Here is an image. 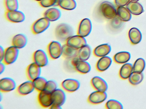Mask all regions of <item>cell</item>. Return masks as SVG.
I'll return each mask as SVG.
<instances>
[{
    "label": "cell",
    "instance_id": "8992f818",
    "mask_svg": "<svg viewBox=\"0 0 146 109\" xmlns=\"http://www.w3.org/2000/svg\"><path fill=\"white\" fill-rule=\"evenodd\" d=\"M92 28V23L90 20L88 18L83 19L79 23L77 34L83 37H86L90 34Z\"/></svg>",
    "mask_w": 146,
    "mask_h": 109
},
{
    "label": "cell",
    "instance_id": "ba28073f",
    "mask_svg": "<svg viewBox=\"0 0 146 109\" xmlns=\"http://www.w3.org/2000/svg\"><path fill=\"white\" fill-rule=\"evenodd\" d=\"M37 99L40 105L44 108L50 107L53 104L52 93L45 90L39 92Z\"/></svg>",
    "mask_w": 146,
    "mask_h": 109
},
{
    "label": "cell",
    "instance_id": "5bb4252c",
    "mask_svg": "<svg viewBox=\"0 0 146 109\" xmlns=\"http://www.w3.org/2000/svg\"><path fill=\"white\" fill-rule=\"evenodd\" d=\"M16 87V83L12 78L5 77L0 80V89L1 92L8 93L14 90Z\"/></svg>",
    "mask_w": 146,
    "mask_h": 109
},
{
    "label": "cell",
    "instance_id": "8fae6325",
    "mask_svg": "<svg viewBox=\"0 0 146 109\" xmlns=\"http://www.w3.org/2000/svg\"><path fill=\"white\" fill-rule=\"evenodd\" d=\"M41 67L35 62L29 65L26 69V75L30 81H33L40 77Z\"/></svg>",
    "mask_w": 146,
    "mask_h": 109
},
{
    "label": "cell",
    "instance_id": "cb8c5ba5",
    "mask_svg": "<svg viewBox=\"0 0 146 109\" xmlns=\"http://www.w3.org/2000/svg\"><path fill=\"white\" fill-rule=\"evenodd\" d=\"M78 49L72 47L66 43L62 46V55L65 58L77 57Z\"/></svg>",
    "mask_w": 146,
    "mask_h": 109
},
{
    "label": "cell",
    "instance_id": "484cf974",
    "mask_svg": "<svg viewBox=\"0 0 146 109\" xmlns=\"http://www.w3.org/2000/svg\"><path fill=\"white\" fill-rule=\"evenodd\" d=\"M91 70L90 64L86 61L78 60L76 66V71L82 74L88 73Z\"/></svg>",
    "mask_w": 146,
    "mask_h": 109
},
{
    "label": "cell",
    "instance_id": "83f0119b",
    "mask_svg": "<svg viewBox=\"0 0 146 109\" xmlns=\"http://www.w3.org/2000/svg\"><path fill=\"white\" fill-rule=\"evenodd\" d=\"M131 54L127 52H121L117 53L114 55L113 59L118 64H125L130 59Z\"/></svg>",
    "mask_w": 146,
    "mask_h": 109
},
{
    "label": "cell",
    "instance_id": "ee69618b",
    "mask_svg": "<svg viewBox=\"0 0 146 109\" xmlns=\"http://www.w3.org/2000/svg\"><path fill=\"white\" fill-rule=\"evenodd\" d=\"M131 1H133L137 2L138 1H139V0H131Z\"/></svg>",
    "mask_w": 146,
    "mask_h": 109
},
{
    "label": "cell",
    "instance_id": "b9f144b4",
    "mask_svg": "<svg viewBox=\"0 0 146 109\" xmlns=\"http://www.w3.org/2000/svg\"><path fill=\"white\" fill-rule=\"evenodd\" d=\"M50 109H61V107L60 106H58L55 105H52L50 107Z\"/></svg>",
    "mask_w": 146,
    "mask_h": 109
},
{
    "label": "cell",
    "instance_id": "1f68e13d",
    "mask_svg": "<svg viewBox=\"0 0 146 109\" xmlns=\"http://www.w3.org/2000/svg\"><path fill=\"white\" fill-rule=\"evenodd\" d=\"M143 73L133 72L129 77L130 83L133 85H137L141 82L143 80Z\"/></svg>",
    "mask_w": 146,
    "mask_h": 109
},
{
    "label": "cell",
    "instance_id": "7bdbcfd3",
    "mask_svg": "<svg viewBox=\"0 0 146 109\" xmlns=\"http://www.w3.org/2000/svg\"><path fill=\"white\" fill-rule=\"evenodd\" d=\"M0 68H1V74L5 70V67L4 64L1 63L0 64Z\"/></svg>",
    "mask_w": 146,
    "mask_h": 109
},
{
    "label": "cell",
    "instance_id": "7c38bea8",
    "mask_svg": "<svg viewBox=\"0 0 146 109\" xmlns=\"http://www.w3.org/2000/svg\"><path fill=\"white\" fill-rule=\"evenodd\" d=\"M107 95L106 92L96 91L91 93L88 97V101L93 104H100L106 99Z\"/></svg>",
    "mask_w": 146,
    "mask_h": 109
},
{
    "label": "cell",
    "instance_id": "4fadbf2b",
    "mask_svg": "<svg viewBox=\"0 0 146 109\" xmlns=\"http://www.w3.org/2000/svg\"><path fill=\"white\" fill-rule=\"evenodd\" d=\"M80 83L78 81L74 79H67L64 80L61 86L62 88L68 93L76 92L80 87Z\"/></svg>",
    "mask_w": 146,
    "mask_h": 109
},
{
    "label": "cell",
    "instance_id": "f546056e",
    "mask_svg": "<svg viewBox=\"0 0 146 109\" xmlns=\"http://www.w3.org/2000/svg\"><path fill=\"white\" fill-rule=\"evenodd\" d=\"M78 60L79 59L78 57L66 58L64 64L65 69L69 72H76V66Z\"/></svg>",
    "mask_w": 146,
    "mask_h": 109
},
{
    "label": "cell",
    "instance_id": "52a82bcc",
    "mask_svg": "<svg viewBox=\"0 0 146 109\" xmlns=\"http://www.w3.org/2000/svg\"><path fill=\"white\" fill-rule=\"evenodd\" d=\"M6 19L12 23H21L25 20V15L23 12L17 10L7 11L5 13Z\"/></svg>",
    "mask_w": 146,
    "mask_h": 109
},
{
    "label": "cell",
    "instance_id": "d4e9b609",
    "mask_svg": "<svg viewBox=\"0 0 146 109\" xmlns=\"http://www.w3.org/2000/svg\"><path fill=\"white\" fill-rule=\"evenodd\" d=\"M91 53V49L89 45L86 44L78 49V58L79 60L86 61L89 59Z\"/></svg>",
    "mask_w": 146,
    "mask_h": 109
},
{
    "label": "cell",
    "instance_id": "d590c367",
    "mask_svg": "<svg viewBox=\"0 0 146 109\" xmlns=\"http://www.w3.org/2000/svg\"><path fill=\"white\" fill-rule=\"evenodd\" d=\"M106 108L108 109H123L122 104L117 100H110L107 102L106 104Z\"/></svg>",
    "mask_w": 146,
    "mask_h": 109
},
{
    "label": "cell",
    "instance_id": "836d02e7",
    "mask_svg": "<svg viewBox=\"0 0 146 109\" xmlns=\"http://www.w3.org/2000/svg\"><path fill=\"white\" fill-rule=\"evenodd\" d=\"M146 63L142 58L137 59L134 63L133 66V72L141 73L145 69Z\"/></svg>",
    "mask_w": 146,
    "mask_h": 109
},
{
    "label": "cell",
    "instance_id": "30bf717a",
    "mask_svg": "<svg viewBox=\"0 0 146 109\" xmlns=\"http://www.w3.org/2000/svg\"><path fill=\"white\" fill-rule=\"evenodd\" d=\"M66 44L76 49H79L87 44L86 39L79 35L70 37L66 41Z\"/></svg>",
    "mask_w": 146,
    "mask_h": 109
},
{
    "label": "cell",
    "instance_id": "4316f807",
    "mask_svg": "<svg viewBox=\"0 0 146 109\" xmlns=\"http://www.w3.org/2000/svg\"><path fill=\"white\" fill-rule=\"evenodd\" d=\"M57 5L66 10H72L76 7L77 3L75 0H58Z\"/></svg>",
    "mask_w": 146,
    "mask_h": 109
},
{
    "label": "cell",
    "instance_id": "bcb514c9",
    "mask_svg": "<svg viewBox=\"0 0 146 109\" xmlns=\"http://www.w3.org/2000/svg\"><path fill=\"white\" fill-rule=\"evenodd\" d=\"M57 4H58V3H57ZM57 6H58V5H57Z\"/></svg>",
    "mask_w": 146,
    "mask_h": 109
},
{
    "label": "cell",
    "instance_id": "4dcf8cb0",
    "mask_svg": "<svg viewBox=\"0 0 146 109\" xmlns=\"http://www.w3.org/2000/svg\"><path fill=\"white\" fill-rule=\"evenodd\" d=\"M117 12L118 16L123 21H128L131 19V14L126 8L119 7L118 8Z\"/></svg>",
    "mask_w": 146,
    "mask_h": 109
},
{
    "label": "cell",
    "instance_id": "603a6c76",
    "mask_svg": "<svg viewBox=\"0 0 146 109\" xmlns=\"http://www.w3.org/2000/svg\"><path fill=\"white\" fill-rule=\"evenodd\" d=\"M111 51V46L106 43L101 44L96 47L94 49V54L96 57H102L108 54Z\"/></svg>",
    "mask_w": 146,
    "mask_h": 109
},
{
    "label": "cell",
    "instance_id": "3957f363",
    "mask_svg": "<svg viewBox=\"0 0 146 109\" xmlns=\"http://www.w3.org/2000/svg\"><path fill=\"white\" fill-rule=\"evenodd\" d=\"M50 21L46 18L43 17L36 20L31 26L32 32L34 34H40L49 27Z\"/></svg>",
    "mask_w": 146,
    "mask_h": 109
},
{
    "label": "cell",
    "instance_id": "277c9868",
    "mask_svg": "<svg viewBox=\"0 0 146 109\" xmlns=\"http://www.w3.org/2000/svg\"><path fill=\"white\" fill-rule=\"evenodd\" d=\"M18 49L12 46L5 49L3 63L6 65H10L14 63L17 59L19 55Z\"/></svg>",
    "mask_w": 146,
    "mask_h": 109
},
{
    "label": "cell",
    "instance_id": "2e32d148",
    "mask_svg": "<svg viewBox=\"0 0 146 109\" xmlns=\"http://www.w3.org/2000/svg\"><path fill=\"white\" fill-rule=\"evenodd\" d=\"M92 87L96 91L106 92L108 89V84L106 81L99 76H95L91 80Z\"/></svg>",
    "mask_w": 146,
    "mask_h": 109
},
{
    "label": "cell",
    "instance_id": "9c48e42d",
    "mask_svg": "<svg viewBox=\"0 0 146 109\" xmlns=\"http://www.w3.org/2000/svg\"><path fill=\"white\" fill-rule=\"evenodd\" d=\"M34 62L41 67L46 66L48 64L47 55L43 50H36L33 54Z\"/></svg>",
    "mask_w": 146,
    "mask_h": 109
},
{
    "label": "cell",
    "instance_id": "7402d4cb",
    "mask_svg": "<svg viewBox=\"0 0 146 109\" xmlns=\"http://www.w3.org/2000/svg\"><path fill=\"white\" fill-rule=\"evenodd\" d=\"M129 37L131 43L134 45L138 44L141 41L142 34L137 28H131L129 31Z\"/></svg>",
    "mask_w": 146,
    "mask_h": 109
},
{
    "label": "cell",
    "instance_id": "7a4b0ae2",
    "mask_svg": "<svg viewBox=\"0 0 146 109\" xmlns=\"http://www.w3.org/2000/svg\"><path fill=\"white\" fill-rule=\"evenodd\" d=\"M99 11L105 18L111 19L117 15V12L112 3L108 1L102 3L99 7Z\"/></svg>",
    "mask_w": 146,
    "mask_h": 109
},
{
    "label": "cell",
    "instance_id": "f6af8a7d",
    "mask_svg": "<svg viewBox=\"0 0 146 109\" xmlns=\"http://www.w3.org/2000/svg\"><path fill=\"white\" fill-rule=\"evenodd\" d=\"M35 1H40L41 0H35Z\"/></svg>",
    "mask_w": 146,
    "mask_h": 109
},
{
    "label": "cell",
    "instance_id": "5b68a950",
    "mask_svg": "<svg viewBox=\"0 0 146 109\" xmlns=\"http://www.w3.org/2000/svg\"><path fill=\"white\" fill-rule=\"evenodd\" d=\"M47 51L51 58L57 59L62 54V46L59 42L52 41L48 44Z\"/></svg>",
    "mask_w": 146,
    "mask_h": 109
},
{
    "label": "cell",
    "instance_id": "ffe728a7",
    "mask_svg": "<svg viewBox=\"0 0 146 109\" xmlns=\"http://www.w3.org/2000/svg\"><path fill=\"white\" fill-rule=\"evenodd\" d=\"M126 8L131 13L134 15H139L144 12L143 7L141 4L137 2L133 1H129L126 5Z\"/></svg>",
    "mask_w": 146,
    "mask_h": 109
},
{
    "label": "cell",
    "instance_id": "f1b7e54d",
    "mask_svg": "<svg viewBox=\"0 0 146 109\" xmlns=\"http://www.w3.org/2000/svg\"><path fill=\"white\" fill-rule=\"evenodd\" d=\"M133 72V66L129 63L124 64L122 66L119 70V76L123 79L129 78Z\"/></svg>",
    "mask_w": 146,
    "mask_h": 109
},
{
    "label": "cell",
    "instance_id": "ac0fdd59",
    "mask_svg": "<svg viewBox=\"0 0 146 109\" xmlns=\"http://www.w3.org/2000/svg\"><path fill=\"white\" fill-rule=\"evenodd\" d=\"M45 18H46L50 22H54L58 20L61 17L60 10L57 8L53 7L46 10L43 14Z\"/></svg>",
    "mask_w": 146,
    "mask_h": 109
},
{
    "label": "cell",
    "instance_id": "8d00e7d4",
    "mask_svg": "<svg viewBox=\"0 0 146 109\" xmlns=\"http://www.w3.org/2000/svg\"><path fill=\"white\" fill-rule=\"evenodd\" d=\"M41 7L48 8L53 6H58V0H41L39 2Z\"/></svg>",
    "mask_w": 146,
    "mask_h": 109
},
{
    "label": "cell",
    "instance_id": "9a60e30c",
    "mask_svg": "<svg viewBox=\"0 0 146 109\" xmlns=\"http://www.w3.org/2000/svg\"><path fill=\"white\" fill-rule=\"evenodd\" d=\"M52 104L61 106L65 102V94L62 89H57L52 93Z\"/></svg>",
    "mask_w": 146,
    "mask_h": 109
},
{
    "label": "cell",
    "instance_id": "e0dca14e",
    "mask_svg": "<svg viewBox=\"0 0 146 109\" xmlns=\"http://www.w3.org/2000/svg\"><path fill=\"white\" fill-rule=\"evenodd\" d=\"M35 89L32 81H30L23 83L17 88V93L19 95L24 96L32 93Z\"/></svg>",
    "mask_w": 146,
    "mask_h": 109
},
{
    "label": "cell",
    "instance_id": "ab89813d",
    "mask_svg": "<svg viewBox=\"0 0 146 109\" xmlns=\"http://www.w3.org/2000/svg\"><path fill=\"white\" fill-rule=\"evenodd\" d=\"M130 0H115V3L119 7H123L127 5Z\"/></svg>",
    "mask_w": 146,
    "mask_h": 109
},
{
    "label": "cell",
    "instance_id": "e575fe53",
    "mask_svg": "<svg viewBox=\"0 0 146 109\" xmlns=\"http://www.w3.org/2000/svg\"><path fill=\"white\" fill-rule=\"evenodd\" d=\"M4 5L7 11L17 10L19 9L18 0H4Z\"/></svg>",
    "mask_w": 146,
    "mask_h": 109
},
{
    "label": "cell",
    "instance_id": "44dd1931",
    "mask_svg": "<svg viewBox=\"0 0 146 109\" xmlns=\"http://www.w3.org/2000/svg\"><path fill=\"white\" fill-rule=\"evenodd\" d=\"M112 63V60L108 56L101 57L97 61L96 69L100 72H104L107 70Z\"/></svg>",
    "mask_w": 146,
    "mask_h": 109
},
{
    "label": "cell",
    "instance_id": "d6986e66",
    "mask_svg": "<svg viewBox=\"0 0 146 109\" xmlns=\"http://www.w3.org/2000/svg\"><path fill=\"white\" fill-rule=\"evenodd\" d=\"M27 43V39L25 35L17 34L14 36L12 40V45L18 49L24 47Z\"/></svg>",
    "mask_w": 146,
    "mask_h": 109
},
{
    "label": "cell",
    "instance_id": "f35d334b",
    "mask_svg": "<svg viewBox=\"0 0 146 109\" xmlns=\"http://www.w3.org/2000/svg\"><path fill=\"white\" fill-rule=\"evenodd\" d=\"M123 21L118 16H117L113 18L111 22V25L114 29H118L122 26L123 24Z\"/></svg>",
    "mask_w": 146,
    "mask_h": 109
},
{
    "label": "cell",
    "instance_id": "74e56055",
    "mask_svg": "<svg viewBox=\"0 0 146 109\" xmlns=\"http://www.w3.org/2000/svg\"><path fill=\"white\" fill-rule=\"evenodd\" d=\"M57 89V84L54 81L50 80L47 81L44 90L52 93Z\"/></svg>",
    "mask_w": 146,
    "mask_h": 109
},
{
    "label": "cell",
    "instance_id": "6da1fadb",
    "mask_svg": "<svg viewBox=\"0 0 146 109\" xmlns=\"http://www.w3.org/2000/svg\"><path fill=\"white\" fill-rule=\"evenodd\" d=\"M73 29L68 24L64 23L59 24L55 28V36L60 41L66 42L70 37L73 35Z\"/></svg>",
    "mask_w": 146,
    "mask_h": 109
},
{
    "label": "cell",
    "instance_id": "60d3db41",
    "mask_svg": "<svg viewBox=\"0 0 146 109\" xmlns=\"http://www.w3.org/2000/svg\"><path fill=\"white\" fill-rule=\"evenodd\" d=\"M5 51L2 47H1V61H2L4 59L5 56Z\"/></svg>",
    "mask_w": 146,
    "mask_h": 109
},
{
    "label": "cell",
    "instance_id": "d6a6232c",
    "mask_svg": "<svg viewBox=\"0 0 146 109\" xmlns=\"http://www.w3.org/2000/svg\"><path fill=\"white\" fill-rule=\"evenodd\" d=\"M33 81L35 89L40 92L44 90L47 81L44 77H37Z\"/></svg>",
    "mask_w": 146,
    "mask_h": 109
}]
</instances>
